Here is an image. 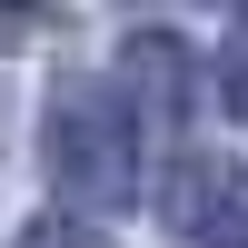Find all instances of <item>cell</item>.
<instances>
[{"label":"cell","mask_w":248,"mask_h":248,"mask_svg":"<svg viewBox=\"0 0 248 248\" xmlns=\"http://www.w3.org/2000/svg\"><path fill=\"white\" fill-rule=\"evenodd\" d=\"M40 149H50V179L90 218L139 209V119L109 79H60L50 109H40Z\"/></svg>","instance_id":"obj_1"},{"label":"cell","mask_w":248,"mask_h":248,"mask_svg":"<svg viewBox=\"0 0 248 248\" xmlns=\"http://www.w3.org/2000/svg\"><path fill=\"white\" fill-rule=\"evenodd\" d=\"M169 238L179 248H248V169L189 149L169 169Z\"/></svg>","instance_id":"obj_2"},{"label":"cell","mask_w":248,"mask_h":248,"mask_svg":"<svg viewBox=\"0 0 248 248\" xmlns=\"http://www.w3.org/2000/svg\"><path fill=\"white\" fill-rule=\"evenodd\" d=\"M119 70H129L159 109H179V99H189V40L179 30H129L119 40Z\"/></svg>","instance_id":"obj_3"},{"label":"cell","mask_w":248,"mask_h":248,"mask_svg":"<svg viewBox=\"0 0 248 248\" xmlns=\"http://www.w3.org/2000/svg\"><path fill=\"white\" fill-rule=\"evenodd\" d=\"M218 99H229V109L248 119V20L229 30V60H218Z\"/></svg>","instance_id":"obj_4"},{"label":"cell","mask_w":248,"mask_h":248,"mask_svg":"<svg viewBox=\"0 0 248 248\" xmlns=\"http://www.w3.org/2000/svg\"><path fill=\"white\" fill-rule=\"evenodd\" d=\"M10 248H109V238H90V229H70V218H30Z\"/></svg>","instance_id":"obj_5"}]
</instances>
